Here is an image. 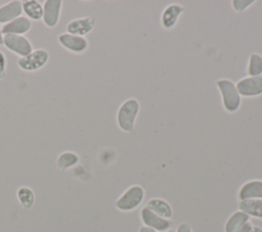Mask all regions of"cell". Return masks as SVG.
Wrapping results in <instances>:
<instances>
[{
	"mask_svg": "<svg viewBox=\"0 0 262 232\" xmlns=\"http://www.w3.org/2000/svg\"><path fill=\"white\" fill-rule=\"evenodd\" d=\"M139 109V102L135 98H129L120 105L117 112V124L122 131L126 133H131L134 131Z\"/></svg>",
	"mask_w": 262,
	"mask_h": 232,
	"instance_id": "cell-1",
	"label": "cell"
},
{
	"mask_svg": "<svg viewBox=\"0 0 262 232\" xmlns=\"http://www.w3.org/2000/svg\"><path fill=\"white\" fill-rule=\"evenodd\" d=\"M221 95L222 105L228 112H235L242 103V96L235 84L229 79H220L216 83Z\"/></svg>",
	"mask_w": 262,
	"mask_h": 232,
	"instance_id": "cell-2",
	"label": "cell"
},
{
	"mask_svg": "<svg viewBox=\"0 0 262 232\" xmlns=\"http://www.w3.org/2000/svg\"><path fill=\"white\" fill-rule=\"evenodd\" d=\"M144 198V189L140 185H132L117 199L116 207L122 212H131L138 207Z\"/></svg>",
	"mask_w": 262,
	"mask_h": 232,
	"instance_id": "cell-3",
	"label": "cell"
},
{
	"mask_svg": "<svg viewBox=\"0 0 262 232\" xmlns=\"http://www.w3.org/2000/svg\"><path fill=\"white\" fill-rule=\"evenodd\" d=\"M49 59V53L45 49L33 50L30 54L17 59V65L25 72H36L42 68Z\"/></svg>",
	"mask_w": 262,
	"mask_h": 232,
	"instance_id": "cell-4",
	"label": "cell"
},
{
	"mask_svg": "<svg viewBox=\"0 0 262 232\" xmlns=\"http://www.w3.org/2000/svg\"><path fill=\"white\" fill-rule=\"evenodd\" d=\"M3 45L8 50L17 54L20 57L27 56L33 51V46L31 42L25 36L4 35Z\"/></svg>",
	"mask_w": 262,
	"mask_h": 232,
	"instance_id": "cell-5",
	"label": "cell"
},
{
	"mask_svg": "<svg viewBox=\"0 0 262 232\" xmlns=\"http://www.w3.org/2000/svg\"><path fill=\"white\" fill-rule=\"evenodd\" d=\"M238 93L244 97H255L262 94V75L257 77H246L235 84Z\"/></svg>",
	"mask_w": 262,
	"mask_h": 232,
	"instance_id": "cell-6",
	"label": "cell"
},
{
	"mask_svg": "<svg viewBox=\"0 0 262 232\" xmlns=\"http://www.w3.org/2000/svg\"><path fill=\"white\" fill-rule=\"evenodd\" d=\"M140 218L144 226H147L158 232H166L172 227L171 220L164 219L158 216L157 214H155L145 206L140 212Z\"/></svg>",
	"mask_w": 262,
	"mask_h": 232,
	"instance_id": "cell-7",
	"label": "cell"
},
{
	"mask_svg": "<svg viewBox=\"0 0 262 232\" xmlns=\"http://www.w3.org/2000/svg\"><path fill=\"white\" fill-rule=\"evenodd\" d=\"M58 42L63 48L73 53L80 54L85 52L88 48V41L86 38L71 35L68 33L60 34L58 36Z\"/></svg>",
	"mask_w": 262,
	"mask_h": 232,
	"instance_id": "cell-8",
	"label": "cell"
},
{
	"mask_svg": "<svg viewBox=\"0 0 262 232\" xmlns=\"http://www.w3.org/2000/svg\"><path fill=\"white\" fill-rule=\"evenodd\" d=\"M62 2L60 0H46L43 4V22L48 28H54L60 16Z\"/></svg>",
	"mask_w": 262,
	"mask_h": 232,
	"instance_id": "cell-9",
	"label": "cell"
},
{
	"mask_svg": "<svg viewBox=\"0 0 262 232\" xmlns=\"http://www.w3.org/2000/svg\"><path fill=\"white\" fill-rule=\"evenodd\" d=\"M95 26V21L91 17H82L69 21L66 27L67 33L79 37H84L89 34Z\"/></svg>",
	"mask_w": 262,
	"mask_h": 232,
	"instance_id": "cell-10",
	"label": "cell"
},
{
	"mask_svg": "<svg viewBox=\"0 0 262 232\" xmlns=\"http://www.w3.org/2000/svg\"><path fill=\"white\" fill-rule=\"evenodd\" d=\"M184 7L180 4H169L165 7L161 15V25L165 30L173 29L180 15L183 13Z\"/></svg>",
	"mask_w": 262,
	"mask_h": 232,
	"instance_id": "cell-11",
	"label": "cell"
},
{
	"mask_svg": "<svg viewBox=\"0 0 262 232\" xmlns=\"http://www.w3.org/2000/svg\"><path fill=\"white\" fill-rule=\"evenodd\" d=\"M239 200L262 199V181L251 180L246 182L238 191Z\"/></svg>",
	"mask_w": 262,
	"mask_h": 232,
	"instance_id": "cell-12",
	"label": "cell"
},
{
	"mask_svg": "<svg viewBox=\"0 0 262 232\" xmlns=\"http://www.w3.org/2000/svg\"><path fill=\"white\" fill-rule=\"evenodd\" d=\"M23 12L21 2L18 0L10 1L0 7V24H8L19 17Z\"/></svg>",
	"mask_w": 262,
	"mask_h": 232,
	"instance_id": "cell-13",
	"label": "cell"
},
{
	"mask_svg": "<svg viewBox=\"0 0 262 232\" xmlns=\"http://www.w3.org/2000/svg\"><path fill=\"white\" fill-rule=\"evenodd\" d=\"M31 29V20L26 16H19L2 27L3 35H19L28 33Z\"/></svg>",
	"mask_w": 262,
	"mask_h": 232,
	"instance_id": "cell-14",
	"label": "cell"
},
{
	"mask_svg": "<svg viewBox=\"0 0 262 232\" xmlns=\"http://www.w3.org/2000/svg\"><path fill=\"white\" fill-rule=\"evenodd\" d=\"M145 207H147L148 210H150L151 212H154L155 214H157L158 216H160L164 219L170 220L173 215V210H172V206L170 205V203H168L166 200H164L162 198L155 197V198L149 199L146 202Z\"/></svg>",
	"mask_w": 262,
	"mask_h": 232,
	"instance_id": "cell-15",
	"label": "cell"
},
{
	"mask_svg": "<svg viewBox=\"0 0 262 232\" xmlns=\"http://www.w3.org/2000/svg\"><path fill=\"white\" fill-rule=\"evenodd\" d=\"M250 220V217L242 211L234 212L226 221L224 226L225 232H236Z\"/></svg>",
	"mask_w": 262,
	"mask_h": 232,
	"instance_id": "cell-16",
	"label": "cell"
},
{
	"mask_svg": "<svg viewBox=\"0 0 262 232\" xmlns=\"http://www.w3.org/2000/svg\"><path fill=\"white\" fill-rule=\"evenodd\" d=\"M238 210L247 214L249 217L262 219V199L239 200Z\"/></svg>",
	"mask_w": 262,
	"mask_h": 232,
	"instance_id": "cell-17",
	"label": "cell"
},
{
	"mask_svg": "<svg viewBox=\"0 0 262 232\" xmlns=\"http://www.w3.org/2000/svg\"><path fill=\"white\" fill-rule=\"evenodd\" d=\"M23 11L27 15V18L33 20H40L43 17V5L36 0H26L21 2Z\"/></svg>",
	"mask_w": 262,
	"mask_h": 232,
	"instance_id": "cell-18",
	"label": "cell"
},
{
	"mask_svg": "<svg viewBox=\"0 0 262 232\" xmlns=\"http://www.w3.org/2000/svg\"><path fill=\"white\" fill-rule=\"evenodd\" d=\"M78 163L79 156L73 151L61 152L56 160V165L59 170H68L72 167H75Z\"/></svg>",
	"mask_w": 262,
	"mask_h": 232,
	"instance_id": "cell-19",
	"label": "cell"
},
{
	"mask_svg": "<svg viewBox=\"0 0 262 232\" xmlns=\"http://www.w3.org/2000/svg\"><path fill=\"white\" fill-rule=\"evenodd\" d=\"M16 197L24 208H30L35 201V194L33 190L27 186H21L17 189Z\"/></svg>",
	"mask_w": 262,
	"mask_h": 232,
	"instance_id": "cell-20",
	"label": "cell"
},
{
	"mask_svg": "<svg viewBox=\"0 0 262 232\" xmlns=\"http://www.w3.org/2000/svg\"><path fill=\"white\" fill-rule=\"evenodd\" d=\"M249 77H257L262 75V56L257 53H253L249 57L248 68Z\"/></svg>",
	"mask_w": 262,
	"mask_h": 232,
	"instance_id": "cell-21",
	"label": "cell"
},
{
	"mask_svg": "<svg viewBox=\"0 0 262 232\" xmlns=\"http://www.w3.org/2000/svg\"><path fill=\"white\" fill-rule=\"evenodd\" d=\"M255 0H233L231 1V6L236 12H243L254 4Z\"/></svg>",
	"mask_w": 262,
	"mask_h": 232,
	"instance_id": "cell-22",
	"label": "cell"
},
{
	"mask_svg": "<svg viewBox=\"0 0 262 232\" xmlns=\"http://www.w3.org/2000/svg\"><path fill=\"white\" fill-rule=\"evenodd\" d=\"M6 74V57L2 51H0V80L5 77Z\"/></svg>",
	"mask_w": 262,
	"mask_h": 232,
	"instance_id": "cell-23",
	"label": "cell"
},
{
	"mask_svg": "<svg viewBox=\"0 0 262 232\" xmlns=\"http://www.w3.org/2000/svg\"><path fill=\"white\" fill-rule=\"evenodd\" d=\"M176 232H192V229L188 223H180L176 229Z\"/></svg>",
	"mask_w": 262,
	"mask_h": 232,
	"instance_id": "cell-24",
	"label": "cell"
},
{
	"mask_svg": "<svg viewBox=\"0 0 262 232\" xmlns=\"http://www.w3.org/2000/svg\"><path fill=\"white\" fill-rule=\"evenodd\" d=\"M252 224L250 223V222H248L247 224H245L239 230H237L236 232H251V230H252Z\"/></svg>",
	"mask_w": 262,
	"mask_h": 232,
	"instance_id": "cell-25",
	"label": "cell"
},
{
	"mask_svg": "<svg viewBox=\"0 0 262 232\" xmlns=\"http://www.w3.org/2000/svg\"><path fill=\"white\" fill-rule=\"evenodd\" d=\"M138 232H158V231H156V230H154V229H151V228H149L147 226H141L139 228Z\"/></svg>",
	"mask_w": 262,
	"mask_h": 232,
	"instance_id": "cell-26",
	"label": "cell"
},
{
	"mask_svg": "<svg viewBox=\"0 0 262 232\" xmlns=\"http://www.w3.org/2000/svg\"><path fill=\"white\" fill-rule=\"evenodd\" d=\"M251 232H262V228H260L258 226H253Z\"/></svg>",
	"mask_w": 262,
	"mask_h": 232,
	"instance_id": "cell-27",
	"label": "cell"
},
{
	"mask_svg": "<svg viewBox=\"0 0 262 232\" xmlns=\"http://www.w3.org/2000/svg\"><path fill=\"white\" fill-rule=\"evenodd\" d=\"M3 37H4V35L2 33V28L0 27V46L3 45Z\"/></svg>",
	"mask_w": 262,
	"mask_h": 232,
	"instance_id": "cell-28",
	"label": "cell"
},
{
	"mask_svg": "<svg viewBox=\"0 0 262 232\" xmlns=\"http://www.w3.org/2000/svg\"><path fill=\"white\" fill-rule=\"evenodd\" d=\"M166 232H176V230H175V229H169V230H167Z\"/></svg>",
	"mask_w": 262,
	"mask_h": 232,
	"instance_id": "cell-29",
	"label": "cell"
}]
</instances>
